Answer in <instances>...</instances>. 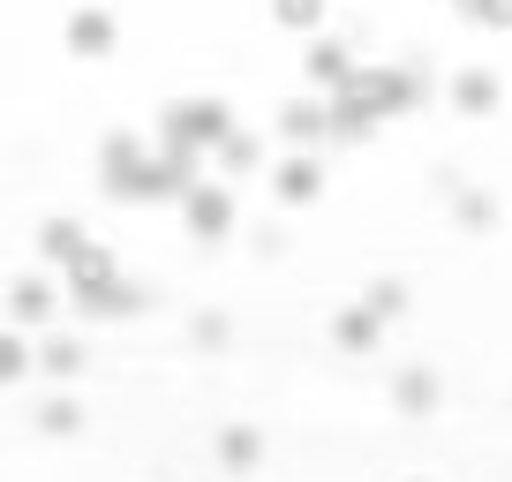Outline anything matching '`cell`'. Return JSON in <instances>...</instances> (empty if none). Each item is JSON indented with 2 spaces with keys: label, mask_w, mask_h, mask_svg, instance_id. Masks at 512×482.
I'll return each mask as SVG.
<instances>
[{
  "label": "cell",
  "mask_w": 512,
  "mask_h": 482,
  "mask_svg": "<svg viewBox=\"0 0 512 482\" xmlns=\"http://www.w3.org/2000/svg\"><path fill=\"white\" fill-rule=\"evenodd\" d=\"M23 370H31V347H23L16 332H0V385H16Z\"/></svg>",
  "instance_id": "13"
},
{
  "label": "cell",
  "mask_w": 512,
  "mask_h": 482,
  "mask_svg": "<svg viewBox=\"0 0 512 482\" xmlns=\"http://www.w3.org/2000/svg\"><path fill=\"white\" fill-rule=\"evenodd\" d=\"M317 189H324L317 151H294V159H279V174H272V196H279V204H309Z\"/></svg>",
  "instance_id": "8"
},
{
  "label": "cell",
  "mask_w": 512,
  "mask_h": 482,
  "mask_svg": "<svg viewBox=\"0 0 512 482\" xmlns=\"http://www.w3.org/2000/svg\"><path fill=\"white\" fill-rule=\"evenodd\" d=\"M497 98H505V83H497V68H460V76H452V113H467V121H482V113H497Z\"/></svg>",
  "instance_id": "6"
},
{
  "label": "cell",
  "mask_w": 512,
  "mask_h": 482,
  "mask_svg": "<svg viewBox=\"0 0 512 482\" xmlns=\"http://www.w3.org/2000/svg\"><path fill=\"white\" fill-rule=\"evenodd\" d=\"M61 38H68V53H76V61H106V53H113V38H121V23H113L106 8H76Z\"/></svg>",
  "instance_id": "5"
},
{
  "label": "cell",
  "mask_w": 512,
  "mask_h": 482,
  "mask_svg": "<svg viewBox=\"0 0 512 482\" xmlns=\"http://www.w3.org/2000/svg\"><path fill=\"white\" fill-rule=\"evenodd\" d=\"M46 370L53 377H76L83 370V339H46Z\"/></svg>",
  "instance_id": "12"
},
{
  "label": "cell",
  "mask_w": 512,
  "mask_h": 482,
  "mask_svg": "<svg viewBox=\"0 0 512 482\" xmlns=\"http://www.w3.org/2000/svg\"><path fill=\"white\" fill-rule=\"evenodd\" d=\"M181 211H189V226H204V234H226V226H234V204H226V189H219V181H204V174L181 189Z\"/></svg>",
  "instance_id": "7"
},
{
  "label": "cell",
  "mask_w": 512,
  "mask_h": 482,
  "mask_svg": "<svg viewBox=\"0 0 512 482\" xmlns=\"http://www.w3.org/2000/svg\"><path fill=\"white\" fill-rule=\"evenodd\" d=\"M256 452H264V445H256V437H249V430H226V460H234V467H249V460H256Z\"/></svg>",
  "instance_id": "17"
},
{
  "label": "cell",
  "mask_w": 512,
  "mask_h": 482,
  "mask_svg": "<svg viewBox=\"0 0 512 482\" xmlns=\"http://www.w3.org/2000/svg\"><path fill=\"white\" fill-rule=\"evenodd\" d=\"M76 400H46V407H38V430H53V437H68V430H76Z\"/></svg>",
  "instance_id": "15"
},
{
  "label": "cell",
  "mask_w": 512,
  "mask_h": 482,
  "mask_svg": "<svg viewBox=\"0 0 512 482\" xmlns=\"http://www.w3.org/2000/svg\"><path fill=\"white\" fill-rule=\"evenodd\" d=\"M452 8H460V0H452Z\"/></svg>",
  "instance_id": "18"
},
{
  "label": "cell",
  "mask_w": 512,
  "mask_h": 482,
  "mask_svg": "<svg viewBox=\"0 0 512 482\" xmlns=\"http://www.w3.org/2000/svg\"><path fill=\"white\" fill-rule=\"evenodd\" d=\"M219 166H226V181L256 174V166H264V136H249V129H226V136H219Z\"/></svg>",
  "instance_id": "11"
},
{
  "label": "cell",
  "mask_w": 512,
  "mask_h": 482,
  "mask_svg": "<svg viewBox=\"0 0 512 482\" xmlns=\"http://www.w3.org/2000/svg\"><path fill=\"white\" fill-rule=\"evenodd\" d=\"M264 16H272L279 31H294V38H317L324 16H332V0H264Z\"/></svg>",
  "instance_id": "10"
},
{
  "label": "cell",
  "mask_w": 512,
  "mask_h": 482,
  "mask_svg": "<svg viewBox=\"0 0 512 482\" xmlns=\"http://www.w3.org/2000/svg\"><path fill=\"white\" fill-rule=\"evenodd\" d=\"M460 8L482 23V31H512V0H460Z\"/></svg>",
  "instance_id": "14"
},
{
  "label": "cell",
  "mask_w": 512,
  "mask_h": 482,
  "mask_svg": "<svg viewBox=\"0 0 512 482\" xmlns=\"http://www.w3.org/2000/svg\"><path fill=\"white\" fill-rule=\"evenodd\" d=\"M430 400H437V377L430 370H407L400 377V407H430Z\"/></svg>",
  "instance_id": "16"
},
{
  "label": "cell",
  "mask_w": 512,
  "mask_h": 482,
  "mask_svg": "<svg viewBox=\"0 0 512 482\" xmlns=\"http://www.w3.org/2000/svg\"><path fill=\"white\" fill-rule=\"evenodd\" d=\"M279 136H287V144H324V136H332V98H287V106H279Z\"/></svg>",
  "instance_id": "4"
},
{
  "label": "cell",
  "mask_w": 512,
  "mask_h": 482,
  "mask_svg": "<svg viewBox=\"0 0 512 482\" xmlns=\"http://www.w3.org/2000/svg\"><path fill=\"white\" fill-rule=\"evenodd\" d=\"M354 61H362V53H354L347 46V38H309V53H302V83H309V91H324V98H332L339 91V83H347L354 76Z\"/></svg>",
  "instance_id": "3"
},
{
  "label": "cell",
  "mask_w": 512,
  "mask_h": 482,
  "mask_svg": "<svg viewBox=\"0 0 512 482\" xmlns=\"http://www.w3.org/2000/svg\"><path fill=\"white\" fill-rule=\"evenodd\" d=\"M437 83L422 76V68H407V61H354V76L332 91V136H369L377 121H392V113H415L422 98H430Z\"/></svg>",
  "instance_id": "1"
},
{
  "label": "cell",
  "mask_w": 512,
  "mask_h": 482,
  "mask_svg": "<svg viewBox=\"0 0 512 482\" xmlns=\"http://www.w3.org/2000/svg\"><path fill=\"white\" fill-rule=\"evenodd\" d=\"M53 309H61L53 279H16V287H8V317H16V324H46Z\"/></svg>",
  "instance_id": "9"
},
{
  "label": "cell",
  "mask_w": 512,
  "mask_h": 482,
  "mask_svg": "<svg viewBox=\"0 0 512 482\" xmlns=\"http://www.w3.org/2000/svg\"><path fill=\"white\" fill-rule=\"evenodd\" d=\"M234 129V113H226V98H174L159 121L166 151H189V159H204V151H219V136Z\"/></svg>",
  "instance_id": "2"
}]
</instances>
